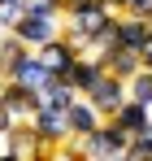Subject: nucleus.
Returning <instances> with one entry per match:
<instances>
[{"label": "nucleus", "instance_id": "1", "mask_svg": "<svg viewBox=\"0 0 152 161\" xmlns=\"http://www.w3.org/2000/svg\"><path fill=\"white\" fill-rule=\"evenodd\" d=\"M9 35H13L22 48L35 53V48H44L48 39L61 35V13H26V9H22V18L9 26Z\"/></svg>", "mask_w": 152, "mask_h": 161}, {"label": "nucleus", "instance_id": "2", "mask_svg": "<svg viewBox=\"0 0 152 161\" xmlns=\"http://www.w3.org/2000/svg\"><path fill=\"white\" fill-rule=\"evenodd\" d=\"M0 79H9V83H22V87H30V92H44L52 83V74L39 65V57L30 53V48H22V53L13 57L9 65H0Z\"/></svg>", "mask_w": 152, "mask_h": 161}, {"label": "nucleus", "instance_id": "3", "mask_svg": "<svg viewBox=\"0 0 152 161\" xmlns=\"http://www.w3.org/2000/svg\"><path fill=\"white\" fill-rule=\"evenodd\" d=\"M126 139H130V135H122L117 126H113V122H109V118H104L100 126H96V131H87L83 139H78V144H83L87 161H109V157H117V153L126 148Z\"/></svg>", "mask_w": 152, "mask_h": 161}, {"label": "nucleus", "instance_id": "4", "mask_svg": "<svg viewBox=\"0 0 152 161\" xmlns=\"http://www.w3.org/2000/svg\"><path fill=\"white\" fill-rule=\"evenodd\" d=\"M0 105L9 109V118H13V122H30V113L44 105V100H39V92H30V87H22V83L0 79Z\"/></svg>", "mask_w": 152, "mask_h": 161}, {"label": "nucleus", "instance_id": "5", "mask_svg": "<svg viewBox=\"0 0 152 161\" xmlns=\"http://www.w3.org/2000/svg\"><path fill=\"white\" fill-rule=\"evenodd\" d=\"M30 131L39 135L48 148H61V144L70 139V126H65V109H48V105H39L35 113H30Z\"/></svg>", "mask_w": 152, "mask_h": 161}, {"label": "nucleus", "instance_id": "6", "mask_svg": "<svg viewBox=\"0 0 152 161\" xmlns=\"http://www.w3.org/2000/svg\"><path fill=\"white\" fill-rule=\"evenodd\" d=\"M35 57H39V65L48 70L52 79H65V74H70V65L78 61V48L65 39V35H57V39H48L44 48H35Z\"/></svg>", "mask_w": 152, "mask_h": 161}, {"label": "nucleus", "instance_id": "7", "mask_svg": "<svg viewBox=\"0 0 152 161\" xmlns=\"http://www.w3.org/2000/svg\"><path fill=\"white\" fill-rule=\"evenodd\" d=\"M83 100L96 109L100 118H113V109L126 100V83H122V79H113V74H100V83H96V87H91Z\"/></svg>", "mask_w": 152, "mask_h": 161}, {"label": "nucleus", "instance_id": "8", "mask_svg": "<svg viewBox=\"0 0 152 161\" xmlns=\"http://www.w3.org/2000/svg\"><path fill=\"white\" fill-rule=\"evenodd\" d=\"M100 74H104V61H100V53H78V61L70 65V74H65V83L74 87L78 96H87L96 83H100Z\"/></svg>", "mask_w": 152, "mask_h": 161}, {"label": "nucleus", "instance_id": "9", "mask_svg": "<svg viewBox=\"0 0 152 161\" xmlns=\"http://www.w3.org/2000/svg\"><path fill=\"white\" fill-rule=\"evenodd\" d=\"M148 35H152L148 18H130V13H117V26H113V44H117V48H139Z\"/></svg>", "mask_w": 152, "mask_h": 161}, {"label": "nucleus", "instance_id": "10", "mask_svg": "<svg viewBox=\"0 0 152 161\" xmlns=\"http://www.w3.org/2000/svg\"><path fill=\"white\" fill-rule=\"evenodd\" d=\"M109 122H113L122 135H139L144 126H152V113H148L144 105H135V100H122V105L113 109V118H109Z\"/></svg>", "mask_w": 152, "mask_h": 161}, {"label": "nucleus", "instance_id": "11", "mask_svg": "<svg viewBox=\"0 0 152 161\" xmlns=\"http://www.w3.org/2000/svg\"><path fill=\"white\" fill-rule=\"evenodd\" d=\"M100 61H104V74H113V79L126 83L135 70H139V61H135V48H117V44H109L100 48Z\"/></svg>", "mask_w": 152, "mask_h": 161}, {"label": "nucleus", "instance_id": "12", "mask_svg": "<svg viewBox=\"0 0 152 161\" xmlns=\"http://www.w3.org/2000/svg\"><path fill=\"white\" fill-rule=\"evenodd\" d=\"M100 122H104V118H100V113H96V109H91V105H87L83 96H78L74 105L65 109V126H70V139H83V135H87V131H96Z\"/></svg>", "mask_w": 152, "mask_h": 161}, {"label": "nucleus", "instance_id": "13", "mask_svg": "<svg viewBox=\"0 0 152 161\" xmlns=\"http://www.w3.org/2000/svg\"><path fill=\"white\" fill-rule=\"evenodd\" d=\"M39 100H44V105H48V109H70V105H74V100H78V92H74V87H70V83H65V79H52L48 87L39 92Z\"/></svg>", "mask_w": 152, "mask_h": 161}, {"label": "nucleus", "instance_id": "14", "mask_svg": "<svg viewBox=\"0 0 152 161\" xmlns=\"http://www.w3.org/2000/svg\"><path fill=\"white\" fill-rule=\"evenodd\" d=\"M126 100L152 109V70H135V74L126 79Z\"/></svg>", "mask_w": 152, "mask_h": 161}, {"label": "nucleus", "instance_id": "15", "mask_svg": "<svg viewBox=\"0 0 152 161\" xmlns=\"http://www.w3.org/2000/svg\"><path fill=\"white\" fill-rule=\"evenodd\" d=\"M52 161H87V153H83V144H78V139H65V144L52 153Z\"/></svg>", "mask_w": 152, "mask_h": 161}, {"label": "nucleus", "instance_id": "16", "mask_svg": "<svg viewBox=\"0 0 152 161\" xmlns=\"http://www.w3.org/2000/svg\"><path fill=\"white\" fill-rule=\"evenodd\" d=\"M18 18H22V4L18 0H0V31H9Z\"/></svg>", "mask_w": 152, "mask_h": 161}, {"label": "nucleus", "instance_id": "17", "mask_svg": "<svg viewBox=\"0 0 152 161\" xmlns=\"http://www.w3.org/2000/svg\"><path fill=\"white\" fill-rule=\"evenodd\" d=\"M122 13H130V18H152V0H126Z\"/></svg>", "mask_w": 152, "mask_h": 161}, {"label": "nucleus", "instance_id": "18", "mask_svg": "<svg viewBox=\"0 0 152 161\" xmlns=\"http://www.w3.org/2000/svg\"><path fill=\"white\" fill-rule=\"evenodd\" d=\"M18 4H22L26 13H61V9H57L52 0H18Z\"/></svg>", "mask_w": 152, "mask_h": 161}, {"label": "nucleus", "instance_id": "19", "mask_svg": "<svg viewBox=\"0 0 152 161\" xmlns=\"http://www.w3.org/2000/svg\"><path fill=\"white\" fill-rule=\"evenodd\" d=\"M135 61H139V70H152V35L135 48Z\"/></svg>", "mask_w": 152, "mask_h": 161}, {"label": "nucleus", "instance_id": "20", "mask_svg": "<svg viewBox=\"0 0 152 161\" xmlns=\"http://www.w3.org/2000/svg\"><path fill=\"white\" fill-rule=\"evenodd\" d=\"M9 126H13V118H9V109H4V105H0V135H4V131H9Z\"/></svg>", "mask_w": 152, "mask_h": 161}, {"label": "nucleus", "instance_id": "21", "mask_svg": "<svg viewBox=\"0 0 152 161\" xmlns=\"http://www.w3.org/2000/svg\"><path fill=\"white\" fill-rule=\"evenodd\" d=\"M0 161H26L22 153H9V148H0Z\"/></svg>", "mask_w": 152, "mask_h": 161}, {"label": "nucleus", "instance_id": "22", "mask_svg": "<svg viewBox=\"0 0 152 161\" xmlns=\"http://www.w3.org/2000/svg\"><path fill=\"white\" fill-rule=\"evenodd\" d=\"M104 4H109L113 13H122V4H126V0H104Z\"/></svg>", "mask_w": 152, "mask_h": 161}, {"label": "nucleus", "instance_id": "23", "mask_svg": "<svg viewBox=\"0 0 152 161\" xmlns=\"http://www.w3.org/2000/svg\"><path fill=\"white\" fill-rule=\"evenodd\" d=\"M52 4H57V9H61V13H65V9H70V4H74V0H52Z\"/></svg>", "mask_w": 152, "mask_h": 161}, {"label": "nucleus", "instance_id": "24", "mask_svg": "<svg viewBox=\"0 0 152 161\" xmlns=\"http://www.w3.org/2000/svg\"><path fill=\"white\" fill-rule=\"evenodd\" d=\"M109 161H122V157H109Z\"/></svg>", "mask_w": 152, "mask_h": 161}, {"label": "nucleus", "instance_id": "25", "mask_svg": "<svg viewBox=\"0 0 152 161\" xmlns=\"http://www.w3.org/2000/svg\"><path fill=\"white\" fill-rule=\"evenodd\" d=\"M0 148H4V144H0Z\"/></svg>", "mask_w": 152, "mask_h": 161}]
</instances>
